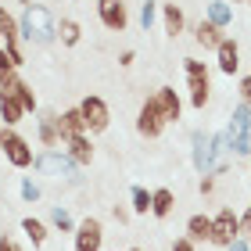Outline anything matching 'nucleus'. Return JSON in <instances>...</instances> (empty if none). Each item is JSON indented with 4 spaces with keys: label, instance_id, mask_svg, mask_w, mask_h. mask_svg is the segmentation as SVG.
Returning a JSON list of instances; mask_svg holds the SVG:
<instances>
[{
    "label": "nucleus",
    "instance_id": "nucleus-1",
    "mask_svg": "<svg viewBox=\"0 0 251 251\" xmlns=\"http://www.w3.org/2000/svg\"><path fill=\"white\" fill-rule=\"evenodd\" d=\"M18 29H22V40L36 43V47H50V43H58V22H54V15L43 4H32V7L22 11Z\"/></svg>",
    "mask_w": 251,
    "mask_h": 251
},
{
    "label": "nucleus",
    "instance_id": "nucleus-2",
    "mask_svg": "<svg viewBox=\"0 0 251 251\" xmlns=\"http://www.w3.org/2000/svg\"><path fill=\"white\" fill-rule=\"evenodd\" d=\"M226 144L233 158H251V104H237L226 122Z\"/></svg>",
    "mask_w": 251,
    "mask_h": 251
},
{
    "label": "nucleus",
    "instance_id": "nucleus-3",
    "mask_svg": "<svg viewBox=\"0 0 251 251\" xmlns=\"http://www.w3.org/2000/svg\"><path fill=\"white\" fill-rule=\"evenodd\" d=\"M183 75H187V94H190V108L204 111L212 97V72L208 65L198 61V58H183Z\"/></svg>",
    "mask_w": 251,
    "mask_h": 251
},
{
    "label": "nucleus",
    "instance_id": "nucleus-4",
    "mask_svg": "<svg viewBox=\"0 0 251 251\" xmlns=\"http://www.w3.org/2000/svg\"><path fill=\"white\" fill-rule=\"evenodd\" d=\"M0 151H4V158L15 169H29V165H36V154H32V147L29 140L22 136L18 129H11V126H4L0 129Z\"/></svg>",
    "mask_w": 251,
    "mask_h": 251
},
{
    "label": "nucleus",
    "instance_id": "nucleus-5",
    "mask_svg": "<svg viewBox=\"0 0 251 251\" xmlns=\"http://www.w3.org/2000/svg\"><path fill=\"white\" fill-rule=\"evenodd\" d=\"M237 237H241V215H237L233 208H219L212 215V241L215 248H230Z\"/></svg>",
    "mask_w": 251,
    "mask_h": 251
},
{
    "label": "nucleus",
    "instance_id": "nucleus-6",
    "mask_svg": "<svg viewBox=\"0 0 251 251\" xmlns=\"http://www.w3.org/2000/svg\"><path fill=\"white\" fill-rule=\"evenodd\" d=\"M79 111H83V122H86V133L90 136L104 133L108 126H111V108H108V100L97 97V94H90V97L79 100Z\"/></svg>",
    "mask_w": 251,
    "mask_h": 251
},
{
    "label": "nucleus",
    "instance_id": "nucleus-7",
    "mask_svg": "<svg viewBox=\"0 0 251 251\" xmlns=\"http://www.w3.org/2000/svg\"><path fill=\"white\" fill-rule=\"evenodd\" d=\"M36 169L50 179H75V162L65 151H43L36 154Z\"/></svg>",
    "mask_w": 251,
    "mask_h": 251
},
{
    "label": "nucleus",
    "instance_id": "nucleus-8",
    "mask_svg": "<svg viewBox=\"0 0 251 251\" xmlns=\"http://www.w3.org/2000/svg\"><path fill=\"white\" fill-rule=\"evenodd\" d=\"M72 241H75L72 244L75 251H100V244H104V223L94 219V215H86V219L75 226Z\"/></svg>",
    "mask_w": 251,
    "mask_h": 251
},
{
    "label": "nucleus",
    "instance_id": "nucleus-9",
    "mask_svg": "<svg viewBox=\"0 0 251 251\" xmlns=\"http://www.w3.org/2000/svg\"><path fill=\"white\" fill-rule=\"evenodd\" d=\"M165 119H162V111L154 108V100L147 97L144 104H140V111H136V133L144 136V140H158V136L165 133Z\"/></svg>",
    "mask_w": 251,
    "mask_h": 251
},
{
    "label": "nucleus",
    "instance_id": "nucleus-10",
    "mask_svg": "<svg viewBox=\"0 0 251 251\" xmlns=\"http://www.w3.org/2000/svg\"><path fill=\"white\" fill-rule=\"evenodd\" d=\"M97 18H100L104 29L126 32V25H129V7H126V0H97Z\"/></svg>",
    "mask_w": 251,
    "mask_h": 251
},
{
    "label": "nucleus",
    "instance_id": "nucleus-11",
    "mask_svg": "<svg viewBox=\"0 0 251 251\" xmlns=\"http://www.w3.org/2000/svg\"><path fill=\"white\" fill-rule=\"evenodd\" d=\"M25 115H29V111H25V104L18 100L15 79H11V83L0 86V119H4V126H11V129H15V126L25 119Z\"/></svg>",
    "mask_w": 251,
    "mask_h": 251
},
{
    "label": "nucleus",
    "instance_id": "nucleus-12",
    "mask_svg": "<svg viewBox=\"0 0 251 251\" xmlns=\"http://www.w3.org/2000/svg\"><path fill=\"white\" fill-rule=\"evenodd\" d=\"M151 100H154V108L162 111L165 122H179V119H183V100H179V94L173 86H158L151 94Z\"/></svg>",
    "mask_w": 251,
    "mask_h": 251
},
{
    "label": "nucleus",
    "instance_id": "nucleus-13",
    "mask_svg": "<svg viewBox=\"0 0 251 251\" xmlns=\"http://www.w3.org/2000/svg\"><path fill=\"white\" fill-rule=\"evenodd\" d=\"M36 133H40V144L47 147V151H58L65 144L61 129H58V111H36Z\"/></svg>",
    "mask_w": 251,
    "mask_h": 251
},
{
    "label": "nucleus",
    "instance_id": "nucleus-14",
    "mask_svg": "<svg viewBox=\"0 0 251 251\" xmlns=\"http://www.w3.org/2000/svg\"><path fill=\"white\" fill-rule=\"evenodd\" d=\"M215 65H219L223 75H237V68H241V43L233 36H226L219 43V50H215Z\"/></svg>",
    "mask_w": 251,
    "mask_h": 251
},
{
    "label": "nucleus",
    "instance_id": "nucleus-15",
    "mask_svg": "<svg viewBox=\"0 0 251 251\" xmlns=\"http://www.w3.org/2000/svg\"><path fill=\"white\" fill-rule=\"evenodd\" d=\"M194 40H198V47H204V50H219V43L226 36H223L219 25H212L208 18H201V22H194Z\"/></svg>",
    "mask_w": 251,
    "mask_h": 251
},
{
    "label": "nucleus",
    "instance_id": "nucleus-16",
    "mask_svg": "<svg viewBox=\"0 0 251 251\" xmlns=\"http://www.w3.org/2000/svg\"><path fill=\"white\" fill-rule=\"evenodd\" d=\"M58 129H61V140H72V136H83L86 133V122H83V111L75 108H65L58 115Z\"/></svg>",
    "mask_w": 251,
    "mask_h": 251
},
{
    "label": "nucleus",
    "instance_id": "nucleus-17",
    "mask_svg": "<svg viewBox=\"0 0 251 251\" xmlns=\"http://www.w3.org/2000/svg\"><path fill=\"white\" fill-rule=\"evenodd\" d=\"M65 154L72 158L75 165H90V162H94V144H90V133L65 140Z\"/></svg>",
    "mask_w": 251,
    "mask_h": 251
},
{
    "label": "nucleus",
    "instance_id": "nucleus-18",
    "mask_svg": "<svg viewBox=\"0 0 251 251\" xmlns=\"http://www.w3.org/2000/svg\"><path fill=\"white\" fill-rule=\"evenodd\" d=\"M173 212H176V194L169 187L151 190V215H154V219H169Z\"/></svg>",
    "mask_w": 251,
    "mask_h": 251
},
{
    "label": "nucleus",
    "instance_id": "nucleus-19",
    "mask_svg": "<svg viewBox=\"0 0 251 251\" xmlns=\"http://www.w3.org/2000/svg\"><path fill=\"white\" fill-rule=\"evenodd\" d=\"M162 25H165V32L169 36H179V32L187 29V15H183V7L179 4H162Z\"/></svg>",
    "mask_w": 251,
    "mask_h": 251
},
{
    "label": "nucleus",
    "instance_id": "nucleus-20",
    "mask_svg": "<svg viewBox=\"0 0 251 251\" xmlns=\"http://www.w3.org/2000/svg\"><path fill=\"white\" fill-rule=\"evenodd\" d=\"M204 18H208L212 25H219V29H230L233 25V7L226 4V0H208V4H204Z\"/></svg>",
    "mask_w": 251,
    "mask_h": 251
},
{
    "label": "nucleus",
    "instance_id": "nucleus-21",
    "mask_svg": "<svg viewBox=\"0 0 251 251\" xmlns=\"http://www.w3.org/2000/svg\"><path fill=\"white\" fill-rule=\"evenodd\" d=\"M183 237H190V241L194 244H204V241H212V219H208V215H190V219H187V233Z\"/></svg>",
    "mask_w": 251,
    "mask_h": 251
},
{
    "label": "nucleus",
    "instance_id": "nucleus-22",
    "mask_svg": "<svg viewBox=\"0 0 251 251\" xmlns=\"http://www.w3.org/2000/svg\"><path fill=\"white\" fill-rule=\"evenodd\" d=\"M22 233L32 241V248L47 244V237H50V233H47V223H43V219H32V215H25V219H22Z\"/></svg>",
    "mask_w": 251,
    "mask_h": 251
},
{
    "label": "nucleus",
    "instance_id": "nucleus-23",
    "mask_svg": "<svg viewBox=\"0 0 251 251\" xmlns=\"http://www.w3.org/2000/svg\"><path fill=\"white\" fill-rule=\"evenodd\" d=\"M58 40L65 43V47H75V43L83 40V25H79L75 18H61L58 22Z\"/></svg>",
    "mask_w": 251,
    "mask_h": 251
},
{
    "label": "nucleus",
    "instance_id": "nucleus-24",
    "mask_svg": "<svg viewBox=\"0 0 251 251\" xmlns=\"http://www.w3.org/2000/svg\"><path fill=\"white\" fill-rule=\"evenodd\" d=\"M50 226H54V230H61V233H75V219H72V215H68V208H61V204H54V208H50Z\"/></svg>",
    "mask_w": 251,
    "mask_h": 251
},
{
    "label": "nucleus",
    "instance_id": "nucleus-25",
    "mask_svg": "<svg viewBox=\"0 0 251 251\" xmlns=\"http://www.w3.org/2000/svg\"><path fill=\"white\" fill-rule=\"evenodd\" d=\"M15 36H22V29H18V18L15 15H11V11L4 7V4H0V40H15Z\"/></svg>",
    "mask_w": 251,
    "mask_h": 251
},
{
    "label": "nucleus",
    "instance_id": "nucleus-26",
    "mask_svg": "<svg viewBox=\"0 0 251 251\" xmlns=\"http://www.w3.org/2000/svg\"><path fill=\"white\" fill-rule=\"evenodd\" d=\"M129 204H133V212H136V215H147V212H151V190L133 187V190H129Z\"/></svg>",
    "mask_w": 251,
    "mask_h": 251
},
{
    "label": "nucleus",
    "instance_id": "nucleus-27",
    "mask_svg": "<svg viewBox=\"0 0 251 251\" xmlns=\"http://www.w3.org/2000/svg\"><path fill=\"white\" fill-rule=\"evenodd\" d=\"M15 90H18V100L25 104V111H40V100H36V94H32V86L25 83V79L15 75Z\"/></svg>",
    "mask_w": 251,
    "mask_h": 251
},
{
    "label": "nucleus",
    "instance_id": "nucleus-28",
    "mask_svg": "<svg viewBox=\"0 0 251 251\" xmlns=\"http://www.w3.org/2000/svg\"><path fill=\"white\" fill-rule=\"evenodd\" d=\"M154 18H158V0H144V4H140V29L151 32Z\"/></svg>",
    "mask_w": 251,
    "mask_h": 251
},
{
    "label": "nucleus",
    "instance_id": "nucleus-29",
    "mask_svg": "<svg viewBox=\"0 0 251 251\" xmlns=\"http://www.w3.org/2000/svg\"><path fill=\"white\" fill-rule=\"evenodd\" d=\"M4 50H7V58L15 61V68H22V65H25V50H22V36L7 40V43H4Z\"/></svg>",
    "mask_w": 251,
    "mask_h": 251
},
{
    "label": "nucleus",
    "instance_id": "nucleus-30",
    "mask_svg": "<svg viewBox=\"0 0 251 251\" xmlns=\"http://www.w3.org/2000/svg\"><path fill=\"white\" fill-rule=\"evenodd\" d=\"M15 75H18L15 61L7 58V50H4V47H0V86H4V83H11V79H15Z\"/></svg>",
    "mask_w": 251,
    "mask_h": 251
},
{
    "label": "nucleus",
    "instance_id": "nucleus-31",
    "mask_svg": "<svg viewBox=\"0 0 251 251\" xmlns=\"http://www.w3.org/2000/svg\"><path fill=\"white\" fill-rule=\"evenodd\" d=\"M22 198L25 201H40V187L32 183V179H22Z\"/></svg>",
    "mask_w": 251,
    "mask_h": 251
},
{
    "label": "nucleus",
    "instance_id": "nucleus-32",
    "mask_svg": "<svg viewBox=\"0 0 251 251\" xmlns=\"http://www.w3.org/2000/svg\"><path fill=\"white\" fill-rule=\"evenodd\" d=\"M169 251H198V244H194L190 237H176V241H173V248H169Z\"/></svg>",
    "mask_w": 251,
    "mask_h": 251
},
{
    "label": "nucleus",
    "instance_id": "nucleus-33",
    "mask_svg": "<svg viewBox=\"0 0 251 251\" xmlns=\"http://www.w3.org/2000/svg\"><path fill=\"white\" fill-rule=\"evenodd\" d=\"M241 237H244V241L251 244V208H248V212L241 215Z\"/></svg>",
    "mask_w": 251,
    "mask_h": 251
},
{
    "label": "nucleus",
    "instance_id": "nucleus-34",
    "mask_svg": "<svg viewBox=\"0 0 251 251\" xmlns=\"http://www.w3.org/2000/svg\"><path fill=\"white\" fill-rule=\"evenodd\" d=\"M0 251H25V248H22L15 237H0Z\"/></svg>",
    "mask_w": 251,
    "mask_h": 251
},
{
    "label": "nucleus",
    "instance_id": "nucleus-35",
    "mask_svg": "<svg viewBox=\"0 0 251 251\" xmlns=\"http://www.w3.org/2000/svg\"><path fill=\"white\" fill-rule=\"evenodd\" d=\"M215 179H219V176H201V194H215Z\"/></svg>",
    "mask_w": 251,
    "mask_h": 251
},
{
    "label": "nucleus",
    "instance_id": "nucleus-36",
    "mask_svg": "<svg viewBox=\"0 0 251 251\" xmlns=\"http://www.w3.org/2000/svg\"><path fill=\"white\" fill-rule=\"evenodd\" d=\"M241 100H244V104H251V75L241 79Z\"/></svg>",
    "mask_w": 251,
    "mask_h": 251
},
{
    "label": "nucleus",
    "instance_id": "nucleus-37",
    "mask_svg": "<svg viewBox=\"0 0 251 251\" xmlns=\"http://www.w3.org/2000/svg\"><path fill=\"white\" fill-rule=\"evenodd\" d=\"M133 61H136V54H133V50H122V54H119V65H122V68H129Z\"/></svg>",
    "mask_w": 251,
    "mask_h": 251
},
{
    "label": "nucleus",
    "instance_id": "nucleus-38",
    "mask_svg": "<svg viewBox=\"0 0 251 251\" xmlns=\"http://www.w3.org/2000/svg\"><path fill=\"white\" fill-rule=\"evenodd\" d=\"M226 251H251V244L244 241V237H237V241H233L230 248H226Z\"/></svg>",
    "mask_w": 251,
    "mask_h": 251
},
{
    "label": "nucleus",
    "instance_id": "nucleus-39",
    "mask_svg": "<svg viewBox=\"0 0 251 251\" xmlns=\"http://www.w3.org/2000/svg\"><path fill=\"white\" fill-rule=\"evenodd\" d=\"M115 219H119V223H126V219H129V212H126L122 204H115Z\"/></svg>",
    "mask_w": 251,
    "mask_h": 251
},
{
    "label": "nucleus",
    "instance_id": "nucleus-40",
    "mask_svg": "<svg viewBox=\"0 0 251 251\" xmlns=\"http://www.w3.org/2000/svg\"><path fill=\"white\" fill-rule=\"evenodd\" d=\"M18 4H25V7H32V4H36V0H18Z\"/></svg>",
    "mask_w": 251,
    "mask_h": 251
},
{
    "label": "nucleus",
    "instance_id": "nucleus-41",
    "mask_svg": "<svg viewBox=\"0 0 251 251\" xmlns=\"http://www.w3.org/2000/svg\"><path fill=\"white\" fill-rule=\"evenodd\" d=\"M226 4H244V0H226Z\"/></svg>",
    "mask_w": 251,
    "mask_h": 251
},
{
    "label": "nucleus",
    "instance_id": "nucleus-42",
    "mask_svg": "<svg viewBox=\"0 0 251 251\" xmlns=\"http://www.w3.org/2000/svg\"><path fill=\"white\" fill-rule=\"evenodd\" d=\"M129 251H144V248H129Z\"/></svg>",
    "mask_w": 251,
    "mask_h": 251
},
{
    "label": "nucleus",
    "instance_id": "nucleus-43",
    "mask_svg": "<svg viewBox=\"0 0 251 251\" xmlns=\"http://www.w3.org/2000/svg\"><path fill=\"white\" fill-rule=\"evenodd\" d=\"M244 4H248V7H251V0H244Z\"/></svg>",
    "mask_w": 251,
    "mask_h": 251
}]
</instances>
